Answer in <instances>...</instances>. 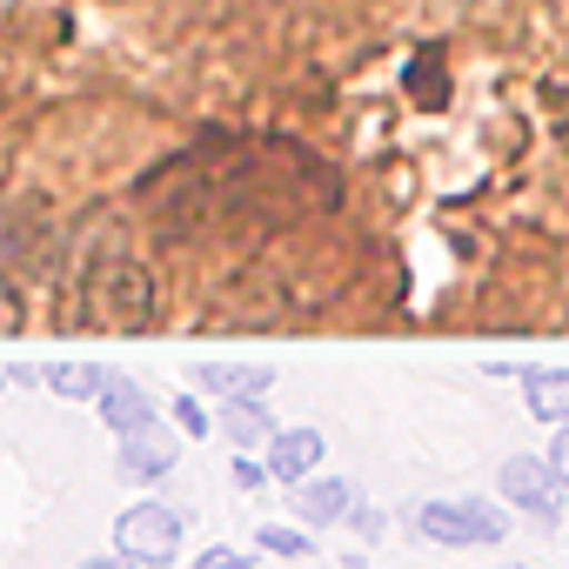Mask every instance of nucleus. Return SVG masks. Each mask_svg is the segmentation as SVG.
Here are the masks:
<instances>
[{"label":"nucleus","mask_w":569,"mask_h":569,"mask_svg":"<svg viewBox=\"0 0 569 569\" xmlns=\"http://www.w3.org/2000/svg\"><path fill=\"white\" fill-rule=\"evenodd\" d=\"M261 482H268V469H261V462H248V456H241V462H234V489H261Z\"/></svg>","instance_id":"f3484780"},{"label":"nucleus","mask_w":569,"mask_h":569,"mask_svg":"<svg viewBox=\"0 0 569 569\" xmlns=\"http://www.w3.org/2000/svg\"><path fill=\"white\" fill-rule=\"evenodd\" d=\"M114 549H121L128 562H141V569L174 562V556H181V509H168V502H134V509H121V516H114Z\"/></svg>","instance_id":"7ed1b4c3"},{"label":"nucleus","mask_w":569,"mask_h":569,"mask_svg":"<svg viewBox=\"0 0 569 569\" xmlns=\"http://www.w3.org/2000/svg\"><path fill=\"white\" fill-rule=\"evenodd\" d=\"M254 542H261V549H268V556H309V549H316V542H309V536H302V529H261V536H254Z\"/></svg>","instance_id":"ddd939ff"},{"label":"nucleus","mask_w":569,"mask_h":569,"mask_svg":"<svg viewBox=\"0 0 569 569\" xmlns=\"http://www.w3.org/2000/svg\"><path fill=\"white\" fill-rule=\"evenodd\" d=\"M274 369H221V362H201L194 369V389L214 396V402H248V396H268Z\"/></svg>","instance_id":"1a4fd4ad"},{"label":"nucleus","mask_w":569,"mask_h":569,"mask_svg":"<svg viewBox=\"0 0 569 569\" xmlns=\"http://www.w3.org/2000/svg\"><path fill=\"white\" fill-rule=\"evenodd\" d=\"M416 529H422L429 542H449V549H489V542L509 536L502 509L482 502V496H456V502L442 496V502H422V509H416Z\"/></svg>","instance_id":"f03ea898"},{"label":"nucleus","mask_w":569,"mask_h":569,"mask_svg":"<svg viewBox=\"0 0 569 569\" xmlns=\"http://www.w3.org/2000/svg\"><path fill=\"white\" fill-rule=\"evenodd\" d=\"M509 569H529V562H509Z\"/></svg>","instance_id":"6ab92c4d"},{"label":"nucleus","mask_w":569,"mask_h":569,"mask_svg":"<svg viewBox=\"0 0 569 569\" xmlns=\"http://www.w3.org/2000/svg\"><path fill=\"white\" fill-rule=\"evenodd\" d=\"M496 489H502V502L529 509L542 529H556V522H562V482H556L549 456H509V462H502V476H496Z\"/></svg>","instance_id":"20e7f679"},{"label":"nucleus","mask_w":569,"mask_h":569,"mask_svg":"<svg viewBox=\"0 0 569 569\" xmlns=\"http://www.w3.org/2000/svg\"><path fill=\"white\" fill-rule=\"evenodd\" d=\"M81 309H88V322L141 329L154 316V281L134 254H94L88 274H81Z\"/></svg>","instance_id":"f257e3e1"},{"label":"nucleus","mask_w":569,"mask_h":569,"mask_svg":"<svg viewBox=\"0 0 569 569\" xmlns=\"http://www.w3.org/2000/svg\"><path fill=\"white\" fill-rule=\"evenodd\" d=\"M81 569H141V562H128V556H121V549H114V556H88V562H81Z\"/></svg>","instance_id":"a211bd4d"},{"label":"nucleus","mask_w":569,"mask_h":569,"mask_svg":"<svg viewBox=\"0 0 569 569\" xmlns=\"http://www.w3.org/2000/svg\"><path fill=\"white\" fill-rule=\"evenodd\" d=\"M322 462H329V436L322 429H281L274 442H268V476L274 482H289V489H302L309 476H322Z\"/></svg>","instance_id":"39448f33"},{"label":"nucleus","mask_w":569,"mask_h":569,"mask_svg":"<svg viewBox=\"0 0 569 569\" xmlns=\"http://www.w3.org/2000/svg\"><path fill=\"white\" fill-rule=\"evenodd\" d=\"M296 509H302L309 522L336 529V522H349V516H356V489H349V476H309V482L296 489Z\"/></svg>","instance_id":"6e6552de"},{"label":"nucleus","mask_w":569,"mask_h":569,"mask_svg":"<svg viewBox=\"0 0 569 569\" xmlns=\"http://www.w3.org/2000/svg\"><path fill=\"white\" fill-rule=\"evenodd\" d=\"M168 416L181 422V436H208V429H214V422H208V409H201L194 396H174V409H168Z\"/></svg>","instance_id":"4468645a"},{"label":"nucleus","mask_w":569,"mask_h":569,"mask_svg":"<svg viewBox=\"0 0 569 569\" xmlns=\"http://www.w3.org/2000/svg\"><path fill=\"white\" fill-rule=\"evenodd\" d=\"M536 422H569V369H516Z\"/></svg>","instance_id":"9d476101"},{"label":"nucleus","mask_w":569,"mask_h":569,"mask_svg":"<svg viewBox=\"0 0 569 569\" xmlns=\"http://www.w3.org/2000/svg\"><path fill=\"white\" fill-rule=\"evenodd\" d=\"M101 422L114 429V442H128V436L154 429V422H161V409H154V396H141L128 376H114V382L101 389Z\"/></svg>","instance_id":"423d86ee"},{"label":"nucleus","mask_w":569,"mask_h":569,"mask_svg":"<svg viewBox=\"0 0 569 569\" xmlns=\"http://www.w3.org/2000/svg\"><path fill=\"white\" fill-rule=\"evenodd\" d=\"M241 562H248L241 549H201V556H194L188 569H241Z\"/></svg>","instance_id":"dca6fc26"},{"label":"nucleus","mask_w":569,"mask_h":569,"mask_svg":"<svg viewBox=\"0 0 569 569\" xmlns=\"http://www.w3.org/2000/svg\"><path fill=\"white\" fill-rule=\"evenodd\" d=\"M174 456H181V442L154 422V429H141V436H128L121 442V469L134 476V482H161L168 469H174Z\"/></svg>","instance_id":"0eeeda50"},{"label":"nucleus","mask_w":569,"mask_h":569,"mask_svg":"<svg viewBox=\"0 0 569 569\" xmlns=\"http://www.w3.org/2000/svg\"><path fill=\"white\" fill-rule=\"evenodd\" d=\"M221 436L248 456V449H268L281 429L268 422V409H261V396H248V402H221Z\"/></svg>","instance_id":"9b49d317"},{"label":"nucleus","mask_w":569,"mask_h":569,"mask_svg":"<svg viewBox=\"0 0 569 569\" xmlns=\"http://www.w3.org/2000/svg\"><path fill=\"white\" fill-rule=\"evenodd\" d=\"M61 402H101V389L114 382V369H94V362H61V369H48L41 376Z\"/></svg>","instance_id":"f8f14e48"},{"label":"nucleus","mask_w":569,"mask_h":569,"mask_svg":"<svg viewBox=\"0 0 569 569\" xmlns=\"http://www.w3.org/2000/svg\"><path fill=\"white\" fill-rule=\"evenodd\" d=\"M542 456H549V469H556V482L569 489V422H556V442H549Z\"/></svg>","instance_id":"2eb2a0df"}]
</instances>
